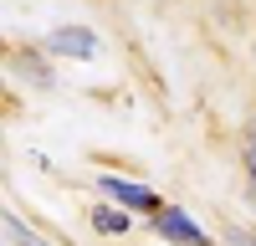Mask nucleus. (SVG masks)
Here are the masks:
<instances>
[{"mask_svg":"<svg viewBox=\"0 0 256 246\" xmlns=\"http://www.w3.org/2000/svg\"><path fill=\"white\" fill-rule=\"evenodd\" d=\"M98 190H102V200L123 205V210H138V216H159V210H164V200H159L154 190H148V184H138V180L102 174V180H98Z\"/></svg>","mask_w":256,"mask_h":246,"instance_id":"nucleus-1","label":"nucleus"},{"mask_svg":"<svg viewBox=\"0 0 256 246\" xmlns=\"http://www.w3.org/2000/svg\"><path fill=\"white\" fill-rule=\"evenodd\" d=\"M148 226H154V236L169 241V246H210V236L184 216V205H164L159 216H148Z\"/></svg>","mask_w":256,"mask_h":246,"instance_id":"nucleus-2","label":"nucleus"},{"mask_svg":"<svg viewBox=\"0 0 256 246\" xmlns=\"http://www.w3.org/2000/svg\"><path fill=\"white\" fill-rule=\"evenodd\" d=\"M46 52L52 56H67V62H92L98 56V36L88 26H56L46 36Z\"/></svg>","mask_w":256,"mask_h":246,"instance_id":"nucleus-3","label":"nucleus"},{"mask_svg":"<svg viewBox=\"0 0 256 246\" xmlns=\"http://www.w3.org/2000/svg\"><path fill=\"white\" fill-rule=\"evenodd\" d=\"M88 226H92V231L98 236H123L128 231V226H134V210H123V205H92V210H88Z\"/></svg>","mask_w":256,"mask_h":246,"instance_id":"nucleus-4","label":"nucleus"},{"mask_svg":"<svg viewBox=\"0 0 256 246\" xmlns=\"http://www.w3.org/2000/svg\"><path fill=\"white\" fill-rule=\"evenodd\" d=\"M241 164H246V184H251V200H256V118L246 123V138H241Z\"/></svg>","mask_w":256,"mask_h":246,"instance_id":"nucleus-5","label":"nucleus"},{"mask_svg":"<svg viewBox=\"0 0 256 246\" xmlns=\"http://www.w3.org/2000/svg\"><path fill=\"white\" fill-rule=\"evenodd\" d=\"M6 236H10L16 246H52L46 236H36V231H26V226H20L16 216H6Z\"/></svg>","mask_w":256,"mask_h":246,"instance_id":"nucleus-6","label":"nucleus"},{"mask_svg":"<svg viewBox=\"0 0 256 246\" xmlns=\"http://www.w3.org/2000/svg\"><path fill=\"white\" fill-rule=\"evenodd\" d=\"M226 246H256V231H241V226H226Z\"/></svg>","mask_w":256,"mask_h":246,"instance_id":"nucleus-7","label":"nucleus"}]
</instances>
